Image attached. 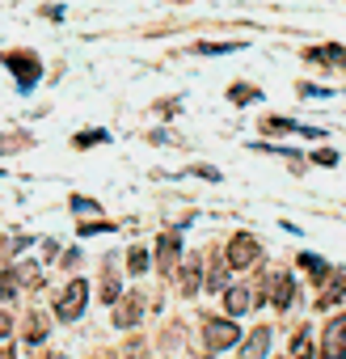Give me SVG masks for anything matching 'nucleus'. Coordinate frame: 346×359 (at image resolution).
Here are the masks:
<instances>
[{"mask_svg":"<svg viewBox=\"0 0 346 359\" xmlns=\"http://www.w3.org/2000/svg\"><path fill=\"white\" fill-rule=\"evenodd\" d=\"M85 300H89V283H85V279H72V283L64 287V296L55 300V317H60V321H76L81 309H85Z\"/></svg>","mask_w":346,"mask_h":359,"instance_id":"1","label":"nucleus"},{"mask_svg":"<svg viewBox=\"0 0 346 359\" xmlns=\"http://www.w3.org/2000/svg\"><path fill=\"white\" fill-rule=\"evenodd\" d=\"M233 342H241V330H237L233 321H207V325H203V351H207V355H216V351H224V346H233Z\"/></svg>","mask_w":346,"mask_h":359,"instance_id":"2","label":"nucleus"},{"mask_svg":"<svg viewBox=\"0 0 346 359\" xmlns=\"http://www.w3.org/2000/svg\"><path fill=\"white\" fill-rule=\"evenodd\" d=\"M258 258V237H249V233H237L233 241H228V254H224V262L233 266V271H241V266H249Z\"/></svg>","mask_w":346,"mask_h":359,"instance_id":"3","label":"nucleus"},{"mask_svg":"<svg viewBox=\"0 0 346 359\" xmlns=\"http://www.w3.org/2000/svg\"><path fill=\"white\" fill-rule=\"evenodd\" d=\"M321 359H346V313H342V317H333V321L325 325Z\"/></svg>","mask_w":346,"mask_h":359,"instance_id":"4","label":"nucleus"},{"mask_svg":"<svg viewBox=\"0 0 346 359\" xmlns=\"http://www.w3.org/2000/svg\"><path fill=\"white\" fill-rule=\"evenodd\" d=\"M5 64L13 68V76H18L22 93H26V89H34V81H39V60H34L30 51H22V55L13 51V55H5Z\"/></svg>","mask_w":346,"mask_h":359,"instance_id":"5","label":"nucleus"},{"mask_svg":"<svg viewBox=\"0 0 346 359\" xmlns=\"http://www.w3.org/2000/svg\"><path fill=\"white\" fill-rule=\"evenodd\" d=\"M178 254H182V237H178V233L156 237V271H160V275H169L173 266H178Z\"/></svg>","mask_w":346,"mask_h":359,"instance_id":"6","label":"nucleus"},{"mask_svg":"<svg viewBox=\"0 0 346 359\" xmlns=\"http://www.w3.org/2000/svg\"><path fill=\"white\" fill-rule=\"evenodd\" d=\"M291 300H296V283H291V275H270V304L275 309H291Z\"/></svg>","mask_w":346,"mask_h":359,"instance_id":"7","label":"nucleus"},{"mask_svg":"<svg viewBox=\"0 0 346 359\" xmlns=\"http://www.w3.org/2000/svg\"><path fill=\"white\" fill-rule=\"evenodd\" d=\"M266 351H270V330L258 325V330L241 342V355H237V359H266Z\"/></svg>","mask_w":346,"mask_h":359,"instance_id":"8","label":"nucleus"},{"mask_svg":"<svg viewBox=\"0 0 346 359\" xmlns=\"http://www.w3.org/2000/svg\"><path fill=\"white\" fill-rule=\"evenodd\" d=\"M342 296H346V271H333V275H329V283H325V287H321V296H317V309H333Z\"/></svg>","mask_w":346,"mask_h":359,"instance_id":"9","label":"nucleus"},{"mask_svg":"<svg viewBox=\"0 0 346 359\" xmlns=\"http://www.w3.org/2000/svg\"><path fill=\"white\" fill-rule=\"evenodd\" d=\"M249 304H254V287H228V292H224V309H228V317L249 313Z\"/></svg>","mask_w":346,"mask_h":359,"instance_id":"10","label":"nucleus"},{"mask_svg":"<svg viewBox=\"0 0 346 359\" xmlns=\"http://www.w3.org/2000/svg\"><path fill=\"white\" fill-rule=\"evenodd\" d=\"M139 304H144L139 296H127V300L114 309V321H118V325H135V321L144 317V309H139Z\"/></svg>","mask_w":346,"mask_h":359,"instance_id":"11","label":"nucleus"},{"mask_svg":"<svg viewBox=\"0 0 346 359\" xmlns=\"http://www.w3.org/2000/svg\"><path fill=\"white\" fill-rule=\"evenodd\" d=\"M300 266H304V271H312V279H329V266H325L317 254H300Z\"/></svg>","mask_w":346,"mask_h":359,"instance_id":"12","label":"nucleus"},{"mask_svg":"<svg viewBox=\"0 0 346 359\" xmlns=\"http://www.w3.org/2000/svg\"><path fill=\"white\" fill-rule=\"evenodd\" d=\"M127 266H131V275H144V271H148V250L135 245V250L127 254Z\"/></svg>","mask_w":346,"mask_h":359,"instance_id":"13","label":"nucleus"},{"mask_svg":"<svg viewBox=\"0 0 346 359\" xmlns=\"http://www.w3.org/2000/svg\"><path fill=\"white\" fill-rule=\"evenodd\" d=\"M308 60H329V64H346V51H338V47H312V51H308Z\"/></svg>","mask_w":346,"mask_h":359,"instance_id":"14","label":"nucleus"},{"mask_svg":"<svg viewBox=\"0 0 346 359\" xmlns=\"http://www.w3.org/2000/svg\"><path fill=\"white\" fill-rule=\"evenodd\" d=\"M182 292H186V296L199 292V262H195V258H191V266L182 271Z\"/></svg>","mask_w":346,"mask_h":359,"instance_id":"15","label":"nucleus"},{"mask_svg":"<svg viewBox=\"0 0 346 359\" xmlns=\"http://www.w3.org/2000/svg\"><path fill=\"white\" fill-rule=\"evenodd\" d=\"M43 334H47V317L34 313V317H30V330H26V342H43Z\"/></svg>","mask_w":346,"mask_h":359,"instance_id":"16","label":"nucleus"},{"mask_svg":"<svg viewBox=\"0 0 346 359\" xmlns=\"http://www.w3.org/2000/svg\"><path fill=\"white\" fill-rule=\"evenodd\" d=\"M228 271H233V266H228V262H220V266L207 275V287H212V292H220V287H224V279H228Z\"/></svg>","mask_w":346,"mask_h":359,"instance_id":"17","label":"nucleus"},{"mask_svg":"<svg viewBox=\"0 0 346 359\" xmlns=\"http://www.w3.org/2000/svg\"><path fill=\"white\" fill-rule=\"evenodd\" d=\"M203 55H220V51H241V43H199Z\"/></svg>","mask_w":346,"mask_h":359,"instance_id":"18","label":"nucleus"},{"mask_svg":"<svg viewBox=\"0 0 346 359\" xmlns=\"http://www.w3.org/2000/svg\"><path fill=\"white\" fill-rule=\"evenodd\" d=\"M72 144H76V148H89V144H106V131H81Z\"/></svg>","mask_w":346,"mask_h":359,"instance_id":"19","label":"nucleus"},{"mask_svg":"<svg viewBox=\"0 0 346 359\" xmlns=\"http://www.w3.org/2000/svg\"><path fill=\"white\" fill-rule=\"evenodd\" d=\"M312 355V334L308 330H300V342H296V359H308Z\"/></svg>","mask_w":346,"mask_h":359,"instance_id":"20","label":"nucleus"},{"mask_svg":"<svg viewBox=\"0 0 346 359\" xmlns=\"http://www.w3.org/2000/svg\"><path fill=\"white\" fill-rule=\"evenodd\" d=\"M72 212H81V216L89 212V216H93V212H97V203H93V199H85V195H72Z\"/></svg>","mask_w":346,"mask_h":359,"instance_id":"21","label":"nucleus"},{"mask_svg":"<svg viewBox=\"0 0 346 359\" xmlns=\"http://www.w3.org/2000/svg\"><path fill=\"white\" fill-rule=\"evenodd\" d=\"M228 97H233V102H254V97H258V89H249V85H237Z\"/></svg>","mask_w":346,"mask_h":359,"instance_id":"22","label":"nucleus"},{"mask_svg":"<svg viewBox=\"0 0 346 359\" xmlns=\"http://www.w3.org/2000/svg\"><path fill=\"white\" fill-rule=\"evenodd\" d=\"M312 161H317V165H338V152H329V148H321V152H317Z\"/></svg>","mask_w":346,"mask_h":359,"instance_id":"23","label":"nucleus"},{"mask_svg":"<svg viewBox=\"0 0 346 359\" xmlns=\"http://www.w3.org/2000/svg\"><path fill=\"white\" fill-rule=\"evenodd\" d=\"M114 224H81V237H89V233H110Z\"/></svg>","mask_w":346,"mask_h":359,"instance_id":"24","label":"nucleus"},{"mask_svg":"<svg viewBox=\"0 0 346 359\" xmlns=\"http://www.w3.org/2000/svg\"><path fill=\"white\" fill-rule=\"evenodd\" d=\"M102 296H106V300H118V283H114V279H106V287H102Z\"/></svg>","mask_w":346,"mask_h":359,"instance_id":"25","label":"nucleus"},{"mask_svg":"<svg viewBox=\"0 0 346 359\" xmlns=\"http://www.w3.org/2000/svg\"><path fill=\"white\" fill-rule=\"evenodd\" d=\"M0 258H5V241H0Z\"/></svg>","mask_w":346,"mask_h":359,"instance_id":"26","label":"nucleus"}]
</instances>
